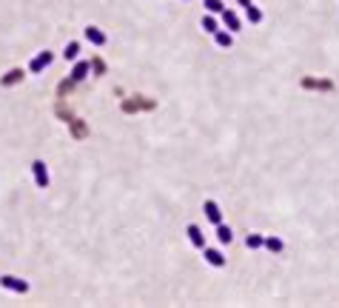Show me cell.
<instances>
[{
	"label": "cell",
	"instance_id": "obj_1",
	"mask_svg": "<svg viewBox=\"0 0 339 308\" xmlns=\"http://www.w3.org/2000/svg\"><path fill=\"white\" fill-rule=\"evenodd\" d=\"M0 288L15 291V294H29V283H26V280H20V277L3 274V277H0Z\"/></svg>",
	"mask_w": 339,
	"mask_h": 308
},
{
	"label": "cell",
	"instance_id": "obj_2",
	"mask_svg": "<svg viewBox=\"0 0 339 308\" xmlns=\"http://www.w3.org/2000/svg\"><path fill=\"white\" fill-rule=\"evenodd\" d=\"M51 60H54V54H51L49 49L37 51V54L32 57V63H29V71H32V74H40L43 69H49V66H51Z\"/></svg>",
	"mask_w": 339,
	"mask_h": 308
},
{
	"label": "cell",
	"instance_id": "obj_3",
	"mask_svg": "<svg viewBox=\"0 0 339 308\" xmlns=\"http://www.w3.org/2000/svg\"><path fill=\"white\" fill-rule=\"evenodd\" d=\"M32 171H34V183H37V189H49V168H46V163L43 160H34L32 163Z\"/></svg>",
	"mask_w": 339,
	"mask_h": 308
},
{
	"label": "cell",
	"instance_id": "obj_4",
	"mask_svg": "<svg viewBox=\"0 0 339 308\" xmlns=\"http://www.w3.org/2000/svg\"><path fill=\"white\" fill-rule=\"evenodd\" d=\"M220 23L228 29L231 34H237L239 32V26H242V20H239V15L237 12H231V9H222L220 12Z\"/></svg>",
	"mask_w": 339,
	"mask_h": 308
},
{
	"label": "cell",
	"instance_id": "obj_5",
	"mask_svg": "<svg viewBox=\"0 0 339 308\" xmlns=\"http://www.w3.org/2000/svg\"><path fill=\"white\" fill-rule=\"evenodd\" d=\"M83 34H85V40H88L91 46H106V43H108L106 32H103V29H97V26H85Z\"/></svg>",
	"mask_w": 339,
	"mask_h": 308
},
{
	"label": "cell",
	"instance_id": "obj_6",
	"mask_svg": "<svg viewBox=\"0 0 339 308\" xmlns=\"http://www.w3.org/2000/svg\"><path fill=\"white\" fill-rule=\"evenodd\" d=\"M203 254H205V262H208V265H214V268H222V265L228 262V260H225V254H222L220 248H208V245H205Z\"/></svg>",
	"mask_w": 339,
	"mask_h": 308
},
{
	"label": "cell",
	"instance_id": "obj_7",
	"mask_svg": "<svg viewBox=\"0 0 339 308\" xmlns=\"http://www.w3.org/2000/svg\"><path fill=\"white\" fill-rule=\"evenodd\" d=\"M203 211H205V217H208V223H214V226H220L222 223V211H220V206H217L214 200H205Z\"/></svg>",
	"mask_w": 339,
	"mask_h": 308
},
{
	"label": "cell",
	"instance_id": "obj_8",
	"mask_svg": "<svg viewBox=\"0 0 339 308\" xmlns=\"http://www.w3.org/2000/svg\"><path fill=\"white\" fill-rule=\"evenodd\" d=\"M186 234H188V240H191V245L194 248H205V234H203V228L200 226H186Z\"/></svg>",
	"mask_w": 339,
	"mask_h": 308
},
{
	"label": "cell",
	"instance_id": "obj_9",
	"mask_svg": "<svg viewBox=\"0 0 339 308\" xmlns=\"http://www.w3.org/2000/svg\"><path fill=\"white\" fill-rule=\"evenodd\" d=\"M88 71H91V63H88V60H77L74 69H71V80H74V83L85 80V74H88Z\"/></svg>",
	"mask_w": 339,
	"mask_h": 308
},
{
	"label": "cell",
	"instance_id": "obj_10",
	"mask_svg": "<svg viewBox=\"0 0 339 308\" xmlns=\"http://www.w3.org/2000/svg\"><path fill=\"white\" fill-rule=\"evenodd\" d=\"M262 248H265V251H271V254H279V251L285 248V243H282L276 234H268V237L262 240Z\"/></svg>",
	"mask_w": 339,
	"mask_h": 308
},
{
	"label": "cell",
	"instance_id": "obj_11",
	"mask_svg": "<svg viewBox=\"0 0 339 308\" xmlns=\"http://www.w3.org/2000/svg\"><path fill=\"white\" fill-rule=\"evenodd\" d=\"M200 26H203V32H205V34H214V32H220V20H217L214 15H208V12L203 15V20H200Z\"/></svg>",
	"mask_w": 339,
	"mask_h": 308
},
{
	"label": "cell",
	"instance_id": "obj_12",
	"mask_svg": "<svg viewBox=\"0 0 339 308\" xmlns=\"http://www.w3.org/2000/svg\"><path fill=\"white\" fill-rule=\"evenodd\" d=\"M214 43H217L220 49H231V46H234V34L220 29V32H214Z\"/></svg>",
	"mask_w": 339,
	"mask_h": 308
},
{
	"label": "cell",
	"instance_id": "obj_13",
	"mask_svg": "<svg viewBox=\"0 0 339 308\" xmlns=\"http://www.w3.org/2000/svg\"><path fill=\"white\" fill-rule=\"evenodd\" d=\"M217 240H220L222 245H231L234 243V231L225 226V223H220V226H217Z\"/></svg>",
	"mask_w": 339,
	"mask_h": 308
},
{
	"label": "cell",
	"instance_id": "obj_14",
	"mask_svg": "<svg viewBox=\"0 0 339 308\" xmlns=\"http://www.w3.org/2000/svg\"><path fill=\"white\" fill-rule=\"evenodd\" d=\"M17 80H23V69H12L6 77H0V86H15Z\"/></svg>",
	"mask_w": 339,
	"mask_h": 308
},
{
	"label": "cell",
	"instance_id": "obj_15",
	"mask_svg": "<svg viewBox=\"0 0 339 308\" xmlns=\"http://www.w3.org/2000/svg\"><path fill=\"white\" fill-rule=\"evenodd\" d=\"M77 54H80V43H77V40H71V43H68L66 49H63V60H77Z\"/></svg>",
	"mask_w": 339,
	"mask_h": 308
},
{
	"label": "cell",
	"instance_id": "obj_16",
	"mask_svg": "<svg viewBox=\"0 0 339 308\" xmlns=\"http://www.w3.org/2000/svg\"><path fill=\"white\" fill-rule=\"evenodd\" d=\"M262 240H265L262 234H248V237H245V248H251V251H259V248H262Z\"/></svg>",
	"mask_w": 339,
	"mask_h": 308
},
{
	"label": "cell",
	"instance_id": "obj_17",
	"mask_svg": "<svg viewBox=\"0 0 339 308\" xmlns=\"http://www.w3.org/2000/svg\"><path fill=\"white\" fill-rule=\"evenodd\" d=\"M245 17H248V23H262V12H259V9H256L254 3H251V6H245Z\"/></svg>",
	"mask_w": 339,
	"mask_h": 308
},
{
	"label": "cell",
	"instance_id": "obj_18",
	"mask_svg": "<svg viewBox=\"0 0 339 308\" xmlns=\"http://www.w3.org/2000/svg\"><path fill=\"white\" fill-rule=\"evenodd\" d=\"M222 9H225L222 0H205V12H208V15H220Z\"/></svg>",
	"mask_w": 339,
	"mask_h": 308
},
{
	"label": "cell",
	"instance_id": "obj_19",
	"mask_svg": "<svg viewBox=\"0 0 339 308\" xmlns=\"http://www.w3.org/2000/svg\"><path fill=\"white\" fill-rule=\"evenodd\" d=\"M91 69L97 71V77H103V74H106V63H103L100 57H94V60H91Z\"/></svg>",
	"mask_w": 339,
	"mask_h": 308
},
{
	"label": "cell",
	"instance_id": "obj_20",
	"mask_svg": "<svg viewBox=\"0 0 339 308\" xmlns=\"http://www.w3.org/2000/svg\"><path fill=\"white\" fill-rule=\"evenodd\" d=\"M305 86H317V89H331V83H317V80H305Z\"/></svg>",
	"mask_w": 339,
	"mask_h": 308
},
{
	"label": "cell",
	"instance_id": "obj_21",
	"mask_svg": "<svg viewBox=\"0 0 339 308\" xmlns=\"http://www.w3.org/2000/svg\"><path fill=\"white\" fill-rule=\"evenodd\" d=\"M239 6H242V9H245V6H251V3H254V0H237Z\"/></svg>",
	"mask_w": 339,
	"mask_h": 308
}]
</instances>
